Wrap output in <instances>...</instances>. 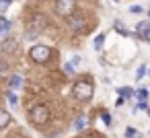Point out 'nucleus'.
<instances>
[{
	"mask_svg": "<svg viewBox=\"0 0 150 138\" xmlns=\"http://www.w3.org/2000/svg\"><path fill=\"white\" fill-rule=\"evenodd\" d=\"M50 56H52V50H50L47 46H33V48L29 50V58H31L33 62H37V64L47 62Z\"/></svg>",
	"mask_w": 150,
	"mask_h": 138,
	"instance_id": "f257e3e1",
	"label": "nucleus"
},
{
	"mask_svg": "<svg viewBox=\"0 0 150 138\" xmlns=\"http://www.w3.org/2000/svg\"><path fill=\"white\" fill-rule=\"evenodd\" d=\"M11 124V113L4 111V109H0V128H6Z\"/></svg>",
	"mask_w": 150,
	"mask_h": 138,
	"instance_id": "423d86ee",
	"label": "nucleus"
},
{
	"mask_svg": "<svg viewBox=\"0 0 150 138\" xmlns=\"http://www.w3.org/2000/svg\"><path fill=\"white\" fill-rule=\"evenodd\" d=\"M74 97L78 101H88L93 97V85L88 80H80L74 85Z\"/></svg>",
	"mask_w": 150,
	"mask_h": 138,
	"instance_id": "f03ea898",
	"label": "nucleus"
},
{
	"mask_svg": "<svg viewBox=\"0 0 150 138\" xmlns=\"http://www.w3.org/2000/svg\"><path fill=\"white\" fill-rule=\"evenodd\" d=\"M146 72H148V66H146V64H142V66L138 68V72H136V78H138V80H140V78H144V74H146Z\"/></svg>",
	"mask_w": 150,
	"mask_h": 138,
	"instance_id": "4468645a",
	"label": "nucleus"
},
{
	"mask_svg": "<svg viewBox=\"0 0 150 138\" xmlns=\"http://www.w3.org/2000/svg\"><path fill=\"white\" fill-rule=\"evenodd\" d=\"M84 25V19L82 17H70V27L72 29H80Z\"/></svg>",
	"mask_w": 150,
	"mask_h": 138,
	"instance_id": "6e6552de",
	"label": "nucleus"
},
{
	"mask_svg": "<svg viewBox=\"0 0 150 138\" xmlns=\"http://www.w3.org/2000/svg\"><path fill=\"white\" fill-rule=\"evenodd\" d=\"M117 93L121 95V97H134L136 93H134V89H129V87H119L117 89Z\"/></svg>",
	"mask_w": 150,
	"mask_h": 138,
	"instance_id": "9d476101",
	"label": "nucleus"
},
{
	"mask_svg": "<svg viewBox=\"0 0 150 138\" xmlns=\"http://www.w3.org/2000/svg\"><path fill=\"white\" fill-rule=\"evenodd\" d=\"M64 70H66L68 74H72V72H74V66H72V64H66V66H64Z\"/></svg>",
	"mask_w": 150,
	"mask_h": 138,
	"instance_id": "b1692460",
	"label": "nucleus"
},
{
	"mask_svg": "<svg viewBox=\"0 0 150 138\" xmlns=\"http://www.w3.org/2000/svg\"><path fill=\"white\" fill-rule=\"evenodd\" d=\"M140 39H142V41H146V43H150V27H148V29L140 35Z\"/></svg>",
	"mask_w": 150,
	"mask_h": 138,
	"instance_id": "6ab92c4d",
	"label": "nucleus"
},
{
	"mask_svg": "<svg viewBox=\"0 0 150 138\" xmlns=\"http://www.w3.org/2000/svg\"><path fill=\"white\" fill-rule=\"evenodd\" d=\"M148 27H150V23H148V21H142V23H138V27H136V35L140 37V35H142V33H144Z\"/></svg>",
	"mask_w": 150,
	"mask_h": 138,
	"instance_id": "f8f14e48",
	"label": "nucleus"
},
{
	"mask_svg": "<svg viewBox=\"0 0 150 138\" xmlns=\"http://www.w3.org/2000/svg\"><path fill=\"white\" fill-rule=\"evenodd\" d=\"M142 11H144V9H142L140 4H134V6H132V13H134V15H138V13H142Z\"/></svg>",
	"mask_w": 150,
	"mask_h": 138,
	"instance_id": "4be33fe9",
	"label": "nucleus"
},
{
	"mask_svg": "<svg viewBox=\"0 0 150 138\" xmlns=\"http://www.w3.org/2000/svg\"><path fill=\"white\" fill-rule=\"evenodd\" d=\"M21 83H23L21 74H13V76L8 78V87H11V89H19V87H21Z\"/></svg>",
	"mask_w": 150,
	"mask_h": 138,
	"instance_id": "0eeeda50",
	"label": "nucleus"
},
{
	"mask_svg": "<svg viewBox=\"0 0 150 138\" xmlns=\"http://www.w3.org/2000/svg\"><path fill=\"white\" fill-rule=\"evenodd\" d=\"M2 48H4L6 52H13V50H17V43H13V39H6Z\"/></svg>",
	"mask_w": 150,
	"mask_h": 138,
	"instance_id": "2eb2a0df",
	"label": "nucleus"
},
{
	"mask_svg": "<svg viewBox=\"0 0 150 138\" xmlns=\"http://www.w3.org/2000/svg\"><path fill=\"white\" fill-rule=\"evenodd\" d=\"M11 2H13V0H0V13H4L11 6Z\"/></svg>",
	"mask_w": 150,
	"mask_h": 138,
	"instance_id": "a211bd4d",
	"label": "nucleus"
},
{
	"mask_svg": "<svg viewBox=\"0 0 150 138\" xmlns=\"http://www.w3.org/2000/svg\"><path fill=\"white\" fill-rule=\"evenodd\" d=\"M6 99H8V103H11L13 107H17L19 99H17V95H15V93H6Z\"/></svg>",
	"mask_w": 150,
	"mask_h": 138,
	"instance_id": "f3484780",
	"label": "nucleus"
},
{
	"mask_svg": "<svg viewBox=\"0 0 150 138\" xmlns=\"http://www.w3.org/2000/svg\"><path fill=\"white\" fill-rule=\"evenodd\" d=\"M103 41H105V35H103V33H99V35L95 37V43H93V46H95V50H101V48H103Z\"/></svg>",
	"mask_w": 150,
	"mask_h": 138,
	"instance_id": "ddd939ff",
	"label": "nucleus"
},
{
	"mask_svg": "<svg viewBox=\"0 0 150 138\" xmlns=\"http://www.w3.org/2000/svg\"><path fill=\"white\" fill-rule=\"evenodd\" d=\"M136 97H138L140 101H144V99H148V89H138V93H136Z\"/></svg>",
	"mask_w": 150,
	"mask_h": 138,
	"instance_id": "dca6fc26",
	"label": "nucleus"
},
{
	"mask_svg": "<svg viewBox=\"0 0 150 138\" xmlns=\"http://www.w3.org/2000/svg\"><path fill=\"white\" fill-rule=\"evenodd\" d=\"M101 117H103V122H105L107 126H111V115H109V113H103Z\"/></svg>",
	"mask_w": 150,
	"mask_h": 138,
	"instance_id": "5701e85b",
	"label": "nucleus"
},
{
	"mask_svg": "<svg viewBox=\"0 0 150 138\" xmlns=\"http://www.w3.org/2000/svg\"><path fill=\"white\" fill-rule=\"evenodd\" d=\"M125 136H127V138H136V136H138V132H136L134 128H125Z\"/></svg>",
	"mask_w": 150,
	"mask_h": 138,
	"instance_id": "412c9836",
	"label": "nucleus"
},
{
	"mask_svg": "<svg viewBox=\"0 0 150 138\" xmlns=\"http://www.w3.org/2000/svg\"><path fill=\"white\" fill-rule=\"evenodd\" d=\"M11 31V21L8 19H0V35H4Z\"/></svg>",
	"mask_w": 150,
	"mask_h": 138,
	"instance_id": "1a4fd4ad",
	"label": "nucleus"
},
{
	"mask_svg": "<svg viewBox=\"0 0 150 138\" xmlns=\"http://www.w3.org/2000/svg\"><path fill=\"white\" fill-rule=\"evenodd\" d=\"M148 17H150V9H148Z\"/></svg>",
	"mask_w": 150,
	"mask_h": 138,
	"instance_id": "a878e982",
	"label": "nucleus"
},
{
	"mask_svg": "<svg viewBox=\"0 0 150 138\" xmlns=\"http://www.w3.org/2000/svg\"><path fill=\"white\" fill-rule=\"evenodd\" d=\"M45 23H47V19H45L43 15H35V17H33V23H31V25H33V31L39 33V31L45 27Z\"/></svg>",
	"mask_w": 150,
	"mask_h": 138,
	"instance_id": "39448f33",
	"label": "nucleus"
},
{
	"mask_svg": "<svg viewBox=\"0 0 150 138\" xmlns=\"http://www.w3.org/2000/svg\"><path fill=\"white\" fill-rule=\"evenodd\" d=\"M113 2H119V0H113Z\"/></svg>",
	"mask_w": 150,
	"mask_h": 138,
	"instance_id": "bb28decb",
	"label": "nucleus"
},
{
	"mask_svg": "<svg viewBox=\"0 0 150 138\" xmlns=\"http://www.w3.org/2000/svg\"><path fill=\"white\" fill-rule=\"evenodd\" d=\"M29 115H31V122L33 124H45L47 122V107L45 105H35Z\"/></svg>",
	"mask_w": 150,
	"mask_h": 138,
	"instance_id": "20e7f679",
	"label": "nucleus"
},
{
	"mask_svg": "<svg viewBox=\"0 0 150 138\" xmlns=\"http://www.w3.org/2000/svg\"><path fill=\"white\" fill-rule=\"evenodd\" d=\"M84 126H86V117H84V115L76 117V122H74V130H84Z\"/></svg>",
	"mask_w": 150,
	"mask_h": 138,
	"instance_id": "9b49d317",
	"label": "nucleus"
},
{
	"mask_svg": "<svg viewBox=\"0 0 150 138\" xmlns=\"http://www.w3.org/2000/svg\"><path fill=\"white\" fill-rule=\"evenodd\" d=\"M146 107H148L146 101H140V103H138V109H146Z\"/></svg>",
	"mask_w": 150,
	"mask_h": 138,
	"instance_id": "393cba45",
	"label": "nucleus"
},
{
	"mask_svg": "<svg viewBox=\"0 0 150 138\" xmlns=\"http://www.w3.org/2000/svg\"><path fill=\"white\" fill-rule=\"evenodd\" d=\"M115 29H117V31H119L121 35H129V31H125V29L121 27V23H119V21H115Z\"/></svg>",
	"mask_w": 150,
	"mask_h": 138,
	"instance_id": "aec40b11",
	"label": "nucleus"
},
{
	"mask_svg": "<svg viewBox=\"0 0 150 138\" xmlns=\"http://www.w3.org/2000/svg\"><path fill=\"white\" fill-rule=\"evenodd\" d=\"M74 11H76L74 0H56V13L60 17H72Z\"/></svg>",
	"mask_w": 150,
	"mask_h": 138,
	"instance_id": "7ed1b4c3",
	"label": "nucleus"
}]
</instances>
